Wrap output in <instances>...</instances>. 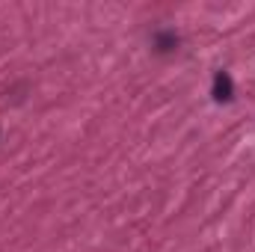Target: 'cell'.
I'll use <instances>...</instances> for the list:
<instances>
[{"instance_id": "6da1fadb", "label": "cell", "mask_w": 255, "mask_h": 252, "mask_svg": "<svg viewBox=\"0 0 255 252\" xmlns=\"http://www.w3.org/2000/svg\"><path fill=\"white\" fill-rule=\"evenodd\" d=\"M214 98L217 101H232V95H235V83H232V77H229V71H217L214 74Z\"/></svg>"}, {"instance_id": "7a4b0ae2", "label": "cell", "mask_w": 255, "mask_h": 252, "mask_svg": "<svg viewBox=\"0 0 255 252\" xmlns=\"http://www.w3.org/2000/svg\"><path fill=\"white\" fill-rule=\"evenodd\" d=\"M175 45H178V36H175V33H157V36H154V48H157L160 54L172 51Z\"/></svg>"}]
</instances>
